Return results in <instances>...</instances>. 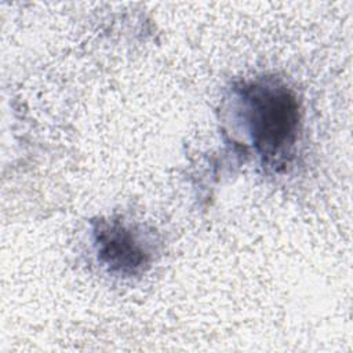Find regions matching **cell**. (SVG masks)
<instances>
[{
  "instance_id": "cell-1",
  "label": "cell",
  "mask_w": 353,
  "mask_h": 353,
  "mask_svg": "<svg viewBox=\"0 0 353 353\" xmlns=\"http://www.w3.org/2000/svg\"><path fill=\"white\" fill-rule=\"evenodd\" d=\"M245 119L252 142L261 156L274 159L294 146L299 125L295 94L276 83H252L243 90Z\"/></svg>"
},
{
  "instance_id": "cell-2",
  "label": "cell",
  "mask_w": 353,
  "mask_h": 353,
  "mask_svg": "<svg viewBox=\"0 0 353 353\" xmlns=\"http://www.w3.org/2000/svg\"><path fill=\"white\" fill-rule=\"evenodd\" d=\"M99 261L112 272L134 274L149 262V254L137 236L117 221H102L94 229Z\"/></svg>"
}]
</instances>
